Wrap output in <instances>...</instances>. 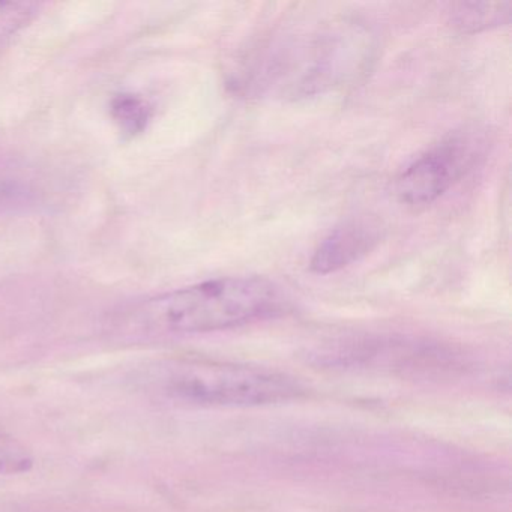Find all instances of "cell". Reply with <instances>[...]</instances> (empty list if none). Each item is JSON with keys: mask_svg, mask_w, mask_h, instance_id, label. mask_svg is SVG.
I'll return each instance as SVG.
<instances>
[{"mask_svg": "<svg viewBox=\"0 0 512 512\" xmlns=\"http://www.w3.org/2000/svg\"><path fill=\"white\" fill-rule=\"evenodd\" d=\"M283 305L277 284L263 277H226L151 299L134 311L130 325L146 337L226 331L265 319Z\"/></svg>", "mask_w": 512, "mask_h": 512, "instance_id": "obj_1", "label": "cell"}, {"mask_svg": "<svg viewBox=\"0 0 512 512\" xmlns=\"http://www.w3.org/2000/svg\"><path fill=\"white\" fill-rule=\"evenodd\" d=\"M164 397L199 406L250 407L293 400L302 389L275 370L206 359H176L146 376Z\"/></svg>", "mask_w": 512, "mask_h": 512, "instance_id": "obj_2", "label": "cell"}, {"mask_svg": "<svg viewBox=\"0 0 512 512\" xmlns=\"http://www.w3.org/2000/svg\"><path fill=\"white\" fill-rule=\"evenodd\" d=\"M484 140L475 131H457L406 167L395 181V196L410 206L430 205L473 169Z\"/></svg>", "mask_w": 512, "mask_h": 512, "instance_id": "obj_3", "label": "cell"}, {"mask_svg": "<svg viewBox=\"0 0 512 512\" xmlns=\"http://www.w3.org/2000/svg\"><path fill=\"white\" fill-rule=\"evenodd\" d=\"M380 239L379 221L371 217L350 218L320 242L311 257L310 269L314 274H335L367 256Z\"/></svg>", "mask_w": 512, "mask_h": 512, "instance_id": "obj_4", "label": "cell"}, {"mask_svg": "<svg viewBox=\"0 0 512 512\" xmlns=\"http://www.w3.org/2000/svg\"><path fill=\"white\" fill-rule=\"evenodd\" d=\"M511 14V2H461L452 5L449 23L458 31L473 34L506 25Z\"/></svg>", "mask_w": 512, "mask_h": 512, "instance_id": "obj_5", "label": "cell"}, {"mask_svg": "<svg viewBox=\"0 0 512 512\" xmlns=\"http://www.w3.org/2000/svg\"><path fill=\"white\" fill-rule=\"evenodd\" d=\"M112 115L116 124L128 134L142 133L151 119V109L136 95H121L113 101Z\"/></svg>", "mask_w": 512, "mask_h": 512, "instance_id": "obj_6", "label": "cell"}, {"mask_svg": "<svg viewBox=\"0 0 512 512\" xmlns=\"http://www.w3.org/2000/svg\"><path fill=\"white\" fill-rule=\"evenodd\" d=\"M34 464L31 452L23 443L0 433V478L28 472Z\"/></svg>", "mask_w": 512, "mask_h": 512, "instance_id": "obj_7", "label": "cell"}, {"mask_svg": "<svg viewBox=\"0 0 512 512\" xmlns=\"http://www.w3.org/2000/svg\"><path fill=\"white\" fill-rule=\"evenodd\" d=\"M11 194H13V187H11L10 181L0 173V205H4Z\"/></svg>", "mask_w": 512, "mask_h": 512, "instance_id": "obj_8", "label": "cell"}]
</instances>
